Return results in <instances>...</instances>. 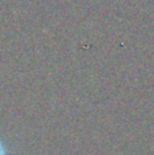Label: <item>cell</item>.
I'll use <instances>...</instances> for the list:
<instances>
[{
  "mask_svg": "<svg viewBox=\"0 0 154 155\" xmlns=\"http://www.w3.org/2000/svg\"><path fill=\"white\" fill-rule=\"evenodd\" d=\"M0 155H8V147L2 137H0Z\"/></svg>",
  "mask_w": 154,
  "mask_h": 155,
  "instance_id": "cell-1",
  "label": "cell"
}]
</instances>
